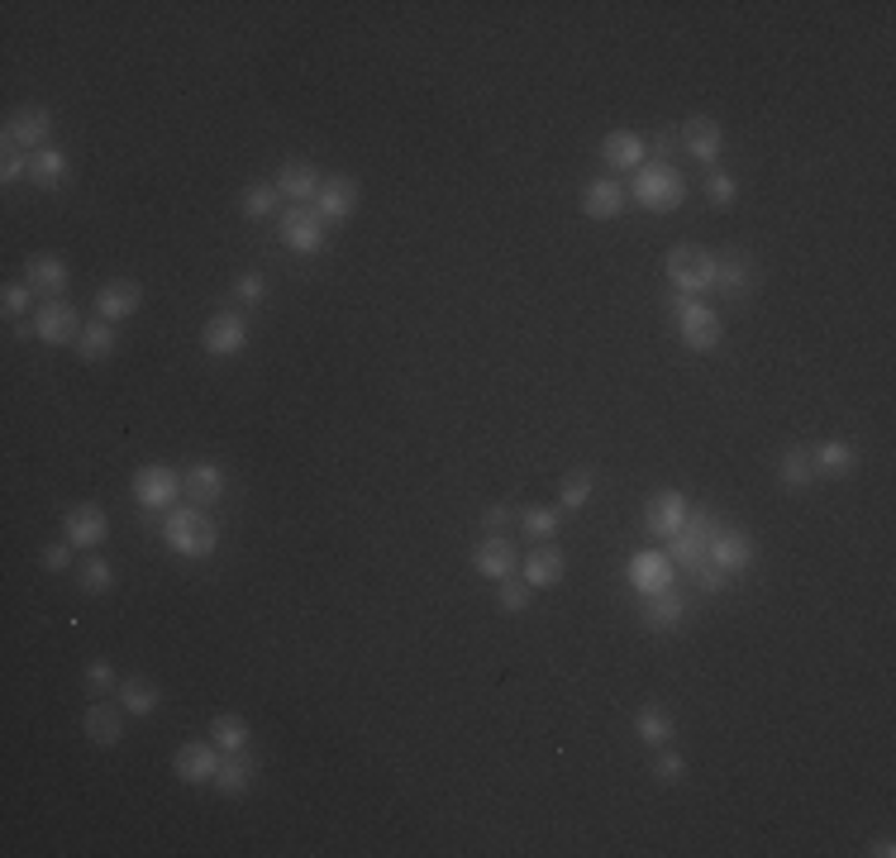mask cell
<instances>
[{
  "label": "cell",
  "instance_id": "1",
  "mask_svg": "<svg viewBox=\"0 0 896 858\" xmlns=\"http://www.w3.org/2000/svg\"><path fill=\"white\" fill-rule=\"evenodd\" d=\"M163 544L177 558H187V563H201V558H211L219 549V525L196 505H172L163 515Z\"/></svg>",
  "mask_w": 896,
  "mask_h": 858
},
{
  "label": "cell",
  "instance_id": "2",
  "mask_svg": "<svg viewBox=\"0 0 896 858\" xmlns=\"http://www.w3.org/2000/svg\"><path fill=\"white\" fill-rule=\"evenodd\" d=\"M630 201H640V211H648V215H672L686 201V177L668 163H644L640 172H634Z\"/></svg>",
  "mask_w": 896,
  "mask_h": 858
},
{
  "label": "cell",
  "instance_id": "3",
  "mask_svg": "<svg viewBox=\"0 0 896 858\" xmlns=\"http://www.w3.org/2000/svg\"><path fill=\"white\" fill-rule=\"evenodd\" d=\"M716 529H720V520H716V511H710V505H701V511L686 515V525L668 539L672 568H682V572L706 568V563H710V539H716Z\"/></svg>",
  "mask_w": 896,
  "mask_h": 858
},
{
  "label": "cell",
  "instance_id": "4",
  "mask_svg": "<svg viewBox=\"0 0 896 858\" xmlns=\"http://www.w3.org/2000/svg\"><path fill=\"white\" fill-rule=\"evenodd\" d=\"M668 282H672V291L678 296H706V291H716V253H706V249H696V243H678V249H668Z\"/></svg>",
  "mask_w": 896,
  "mask_h": 858
},
{
  "label": "cell",
  "instance_id": "5",
  "mask_svg": "<svg viewBox=\"0 0 896 858\" xmlns=\"http://www.w3.org/2000/svg\"><path fill=\"white\" fill-rule=\"evenodd\" d=\"M672 315H678V334H682V344L692 348V354H710V348H720L725 324L706 301H696V296H678V301H672Z\"/></svg>",
  "mask_w": 896,
  "mask_h": 858
},
{
  "label": "cell",
  "instance_id": "6",
  "mask_svg": "<svg viewBox=\"0 0 896 858\" xmlns=\"http://www.w3.org/2000/svg\"><path fill=\"white\" fill-rule=\"evenodd\" d=\"M282 243L296 253V258H315L324 249V219L315 215V205H287L282 211Z\"/></svg>",
  "mask_w": 896,
  "mask_h": 858
},
{
  "label": "cell",
  "instance_id": "7",
  "mask_svg": "<svg viewBox=\"0 0 896 858\" xmlns=\"http://www.w3.org/2000/svg\"><path fill=\"white\" fill-rule=\"evenodd\" d=\"M177 497H181V477L167 463H144L134 473V501L144 511H172Z\"/></svg>",
  "mask_w": 896,
  "mask_h": 858
},
{
  "label": "cell",
  "instance_id": "8",
  "mask_svg": "<svg viewBox=\"0 0 896 858\" xmlns=\"http://www.w3.org/2000/svg\"><path fill=\"white\" fill-rule=\"evenodd\" d=\"M48 139H53V115H48L44 106H24L5 120V143L10 148H20V153H29V158L38 148H48Z\"/></svg>",
  "mask_w": 896,
  "mask_h": 858
},
{
  "label": "cell",
  "instance_id": "9",
  "mask_svg": "<svg viewBox=\"0 0 896 858\" xmlns=\"http://www.w3.org/2000/svg\"><path fill=\"white\" fill-rule=\"evenodd\" d=\"M625 577H630V587L644 596H658V592H668L672 582H678V568H672V558L668 553H658V549H640L630 558V568H625Z\"/></svg>",
  "mask_w": 896,
  "mask_h": 858
},
{
  "label": "cell",
  "instance_id": "10",
  "mask_svg": "<svg viewBox=\"0 0 896 858\" xmlns=\"http://www.w3.org/2000/svg\"><path fill=\"white\" fill-rule=\"evenodd\" d=\"M243 344H249V320H243L239 310H215V315L205 320L201 348H205L211 358H234Z\"/></svg>",
  "mask_w": 896,
  "mask_h": 858
},
{
  "label": "cell",
  "instance_id": "11",
  "mask_svg": "<svg viewBox=\"0 0 896 858\" xmlns=\"http://www.w3.org/2000/svg\"><path fill=\"white\" fill-rule=\"evenodd\" d=\"M82 330H86V324H82V315H76L72 301H48L34 315V339L38 344H53V348L76 344V339H82Z\"/></svg>",
  "mask_w": 896,
  "mask_h": 858
},
{
  "label": "cell",
  "instance_id": "12",
  "mask_svg": "<svg viewBox=\"0 0 896 858\" xmlns=\"http://www.w3.org/2000/svg\"><path fill=\"white\" fill-rule=\"evenodd\" d=\"M686 515H692V505H686L682 491H658V497L644 505V529L654 539H672L686 525Z\"/></svg>",
  "mask_w": 896,
  "mask_h": 858
},
{
  "label": "cell",
  "instance_id": "13",
  "mask_svg": "<svg viewBox=\"0 0 896 858\" xmlns=\"http://www.w3.org/2000/svg\"><path fill=\"white\" fill-rule=\"evenodd\" d=\"M358 211V181L354 177H330L315 196V215L324 225H348Z\"/></svg>",
  "mask_w": 896,
  "mask_h": 858
},
{
  "label": "cell",
  "instance_id": "14",
  "mask_svg": "<svg viewBox=\"0 0 896 858\" xmlns=\"http://www.w3.org/2000/svg\"><path fill=\"white\" fill-rule=\"evenodd\" d=\"M521 568V553L505 535H487L482 544H473V572H482L487 582H501Z\"/></svg>",
  "mask_w": 896,
  "mask_h": 858
},
{
  "label": "cell",
  "instance_id": "15",
  "mask_svg": "<svg viewBox=\"0 0 896 858\" xmlns=\"http://www.w3.org/2000/svg\"><path fill=\"white\" fill-rule=\"evenodd\" d=\"M601 163H610L616 172H640L648 163V139L634 129H610L601 139Z\"/></svg>",
  "mask_w": 896,
  "mask_h": 858
},
{
  "label": "cell",
  "instance_id": "16",
  "mask_svg": "<svg viewBox=\"0 0 896 858\" xmlns=\"http://www.w3.org/2000/svg\"><path fill=\"white\" fill-rule=\"evenodd\" d=\"M219 759H225V753H219V744H215V739H211V744H205V739H201V744H181V749H177L172 768H177V777H181V783L201 787V783H215V773H219Z\"/></svg>",
  "mask_w": 896,
  "mask_h": 858
},
{
  "label": "cell",
  "instance_id": "17",
  "mask_svg": "<svg viewBox=\"0 0 896 858\" xmlns=\"http://www.w3.org/2000/svg\"><path fill=\"white\" fill-rule=\"evenodd\" d=\"M24 282L34 286V296H48V301H58V296L68 291V282H72L68 258H58V253H34L29 263H24Z\"/></svg>",
  "mask_w": 896,
  "mask_h": 858
},
{
  "label": "cell",
  "instance_id": "18",
  "mask_svg": "<svg viewBox=\"0 0 896 858\" xmlns=\"http://www.w3.org/2000/svg\"><path fill=\"white\" fill-rule=\"evenodd\" d=\"M225 487H229L225 467L211 463V458L191 463V467H187V477H181V497H187L191 505H215L219 497H225Z\"/></svg>",
  "mask_w": 896,
  "mask_h": 858
},
{
  "label": "cell",
  "instance_id": "19",
  "mask_svg": "<svg viewBox=\"0 0 896 858\" xmlns=\"http://www.w3.org/2000/svg\"><path fill=\"white\" fill-rule=\"evenodd\" d=\"M62 535H68V544H76V549H96V544H106V535H110V515L100 511V505H72L68 520H62Z\"/></svg>",
  "mask_w": 896,
  "mask_h": 858
},
{
  "label": "cell",
  "instance_id": "20",
  "mask_svg": "<svg viewBox=\"0 0 896 858\" xmlns=\"http://www.w3.org/2000/svg\"><path fill=\"white\" fill-rule=\"evenodd\" d=\"M272 187H277V196H282V201L306 205V201H315V196H320L324 181H320V172H315V167H310L306 158H291V163H282V167H277V181H272Z\"/></svg>",
  "mask_w": 896,
  "mask_h": 858
},
{
  "label": "cell",
  "instance_id": "21",
  "mask_svg": "<svg viewBox=\"0 0 896 858\" xmlns=\"http://www.w3.org/2000/svg\"><path fill=\"white\" fill-rule=\"evenodd\" d=\"M625 187L620 181H610V177H592L587 187H582V215L587 219H620L625 215Z\"/></svg>",
  "mask_w": 896,
  "mask_h": 858
},
{
  "label": "cell",
  "instance_id": "22",
  "mask_svg": "<svg viewBox=\"0 0 896 858\" xmlns=\"http://www.w3.org/2000/svg\"><path fill=\"white\" fill-rule=\"evenodd\" d=\"M753 286H758V267H753V258H744V253L716 258V291L725 296V301H744Z\"/></svg>",
  "mask_w": 896,
  "mask_h": 858
},
{
  "label": "cell",
  "instance_id": "23",
  "mask_svg": "<svg viewBox=\"0 0 896 858\" xmlns=\"http://www.w3.org/2000/svg\"><path fill=\"white\" fill-rule=\"evenodd\" d=\"M753 558H758V544H753L744 529H716V539H710V563L720 572H744Z\"/></svg>",
  "mask_w": 896,
  "mask_h": 858
},
{
  "label": "cell",
  "instance_id": "24",
  "mask_svg": "<svg viewBox=\"0 0 896 858\" xmlns=\"http://www.w3.org/2000/svg\"><path fill=\"white\" fill-rule=\"evenodd\" d=\"M139 306H144V286H139V282H106L96 291V315L110 320V324L129 320Z\"/></svg>",
  "mask_w": 896,
  "mask_h": 858
},
{
  "label": "cell",
  "instance_id": "25",
  "mask_svg": "<svg viewBox=\"0 0 896 858\" xmlns=\"http://www.w3.org/2000/svg\"><path fill=\"white\" fill-rule=\"evenodd\" d=\"M682 148L692 153L696 163H716V158H720V148H725L720 124L710 120V115H692V120L682 124Z\"/></svg>",
  "mask_w": 896,
  "mask_h": 858
},
{
  "label": "cell",
  "instance_id": "26",
  "mask_svg": "<svg viewBox=\"0 0 896 858\" xmlns=\"http://www.w3.org/2000/svg\"><path fill=\"white\" fill-rule=\"evenodd\" d=\"M253 777H258V759L249 749L225 753V759H219V773H215V791L219 797H243V791L253 787Z\"/></svg>",
  "mask_w": 896,
  "mask_h": 858
},
{
  "label": "cell",
  "instance_id": "27",
  "mask_svg": "<svg viewBox=\"0 0 896 858\" xmlns=\"http://www.w3.org/2000/svg\"><path fill=\"white\" fill-rule=\"evenodd\" d=\"M120 711H124V706H106V701H96V706L86 711V735H91V744H100V749H115V744H120V739H124Z\"/></svg>",
  "mask_w": 896,
  "mask_h": 858
},
{
  "label": "cell",
  "instance_id": "28",
  "mask_svg": "<svg viewBox=\"0 0 896 858\" xmlns=\"http://www.w3.org/2000/svg\"><path fill=\"white\" fill-rule=\"evenodd\" d=\"M68 172H72L68 153L53 148V143H48V148H38L34 158H29V181H34V187H44V191L62 187V181H68Z\"/></svg>",
  "mask_w": 896,
  "mask_h": 858
},
{
  "label": "cell",
  "instance_id": "29",
  "mask_svg": "<svg viewBox=\"0 0 896 858\" xmlns=\"http://www.w3.org/2000/svg\"><path fill=\"white\" fill-rule=\"evenodd\" d=\"M682 616H686V596L678 587H668V592H658V596H648V610H644V620L654 630H678L682 625Z\"/></svg>",
  "mask_w": 896,
  "mask_h": 858
},
{
  "label": "cell",
  "instance_id": "30",
  "mask_svg": "<svg viewBox=\"0 0 896 858\" xmlns=\"http://www.w3.org/2000/svg\"><path fill=\"white\" fill-rule=\"evenodd\" d=\"M634 735H640V744H648V749H664L668 739L678 735V725H672V715L664 706H644L634 715Z\"/></svg>",
  "mask_w": 896,
  "mask_h": 858
},
{
  "label": "cell",
  "instance_id": "31",
  "mask_svg": "<svg viewBox=\"0 0 896 858\" xmlns=\"http://www.w3.org/2000/svg\"><path fill=\"white\" fill-rule=\"evenodd\" d=\"M563 568H568V558L558 549H535L525 558V582L535 592H543V587H553V582H563Z\"/></svg>",
  "mask_w": 896,
  "mask_h": 858
},
{
  "label": "cell",
  "instance_id": "32",
  "mask_svg": "<svg viewBox=\"0 0 896 858\" xmlns=\"http://www.w3.org/2000/svg\"><path fill=\"white\" fill-rule=\"evenodd\" d=\"M120 706H124V715H153L163 706L158 682L153 678H124L120 682Z\"/></svg>",
  "mask_w": 896,
  "mask_h": 858
},
{
  "label": "cell",
  "instance_id": "33",
  "mask_svg": "<svg viewBox=\"0 0 896 858\" xmlns=\"http://www.w3.org/2000/svg\"><path fill=\"white\" fill-rule=\"evenodd\" d=\"M811 463H815V473H825V477H849L853 473V444L825 439L821 449H811Z\"/></svg>",
  "mask_w": 896,
  "mask_h": 858
},
{
  "label": "cell",
  "instance_id": "34",
  "mask_svg": "<svg viewBox=\"0 0 896 858\" xmlns=\"http://www.w3.org/2000/svg\"><path fill=\"white\" fill-rule=\"evenodd\" d=\"M115 324L110 320H91L86 330H82V339H76V354H82L86 362H100V358H110L115 354Z\"/></svg>",
  "mask_w": 896,
  "mask_h": 858
},
{
  "label": "cell",
  "instance_id": "35",
  "mask_svg": "<svg viewBox=\"0 0 896 858\" xmlns=\"http://www.w3.org/2000/svg\"><path fill=\"white\" fill-rule=\"evenodd\" d=\"M211 739L219 744V753H239V749H249V720H243V715H234V711L215 715V720H211Z\"/></svg>",
  "mask_w": 896,
  "mask_h": 858
},
{
  "label": "cell",
  "instance_id": "36",
  "mask_svg": "<svg viewBox=\"0 0 896 858\" xmlns=\"http://www.w3.org/2000/svg\"><path fill=\"white\" fill-rule=\"evenodd\" d=\"M592 491H596V477L587 467H577V473H568L563 487H558V505H563V511H582V505L592 501Z\"/></svg>",
  "mask_w": 896,
  "mask_h": 858
},
{
  "label": "cell",
  "instance_id": "37",
  "mask_svg": "<svg viewBox=\"0 0 896 858\" xmlns=\"http://www.w3.org/2000/svg\"><path fill=\"white\" fill-rule=\"evenodd\" d=\"M277 187L272 181H253V187H243V196H239V211L249 215V219H267L272 211H277Z\"/></svg>",
  "mask_w": 896,
  "mask_h": 858
},
{
  "label": "cell",
  "instance_id": "38",
  "mask_svg": "<svg viewBox=\"0 0 896 858\" xmlns=\"http://www.w3.org/2000/svg\"><path fill=\"white\" fill-rule=\"evenodd\" d=\"M777 477H782V487H811L815 482V463H811V449H787L782 453V473H777Z\"/></svg>",
  "mask_w": 896,
  "mask_h": 858
},
{
  "label": "cell",
  "instance_id": "39",
  "mask_svg": "<svg viewBox=\"0 0 896 858\" xmlns=\"http://www.w3.org/2000/svg\"><path fill=\"white\" fill-rule=\"evenodd\" d=\"M521 525H525L529 539H553L558 525H563V511H558V505H525Z\"/></svg>",
  "mask_w": 896,
  "mask_h": 858
},
{
  "label": "cell",
  "instance_id": "40",
  "mask_svg": "<svg viewBox=\"0 0 896 858\" xmlns=\"http://www.w3.org/2000/svg\"><path fill=\"white\" fill-rule=\"evenodd\" d=\"M115 587V568L106 563V558H86V568H82V592L86 596H106Z\"/></svg>",
  "mask_w": 896,
  "mask_h": 858
},
{
  "label": "cell",
  "instance_id": "41",
  "mask_svg": "<svg viewBox=\"0 0 896 858\" xmlns=\"http://www.w3.org/2000/svg\"><path fill=\"white\" fill-rule=\"evenodd\" d=\"M497 601H501V610H529L535 587H529V582H515V572H511V577L497 582Z\"/></svg>",
  "mask_w": 896,
  "mask_h": 858
},
{
  "label": "cell",
  "instance_id": "42",
  "mask_svg": "<svg viewBox=\"0 0 896 858\" xmlns=\"http://www.w3.org/2000/svg\"><path fill=\"white\" fill-rule=\"evenodd\" d=\"M706 196H710V205H716V211H730V205H734L739 187H734V177L725 172V167H716V172L706 177Z\"/></svg>",
  "mask_w": 896,
  "mask_h": 858
},
{
  "label": "cell",
  "instance_id": "43",
  "mask_svg": "<svg viewBox=\"0 0 896 858\" xmlns=\"http://www.w3.org/2000/svg\"><path fill=\"white\" fill-rule=\"evenodd\" d=\"M654 777H658L664 787L682 783V777H686V759H682V753H672V749H664V753L654 759Z\"/></svg>",
  "mask_w": 896,
  "mask_h": 858
},
{
  "label": "cell",
  "instance_id": "44",
  "mask_svg": "<svg viewBox=\"0 0 896 858\" xmlns=\"http://www.w3.org/2000/svg\"><path fill=\"white\" fill-rule=\"evenodd\" d=\"M234 296H239L243 306H258L267 296V282H263V272H239L234 277Z\"/></svg>",
  "mask_w": 896,
  "mask_h": 858
},
{
  "label": "cell",
  "instance_id": "45",
  "mask_svg": "<svg viewBox=\"0 0 896 858\" xmlns=\"http://www.w3.org/2000/svg\"><path fill=\"white\" fill-rule=\"evenodd\" d=\"M34 301V286L29 282H10L5 286V296H0V306H5V315H24Z\"/></svg>",
  "mask_w": 896,
  "mask_h": 858
},
{
  "label": "cell",
  "instance_id": "46",
  "mask_svg": "<svg viewBox=\"0 0 896 858\" xmlns=\"http://www.w3.org/2000/svg\"><path fill=\"white\" fill-rule=\"evenodd\" d=\"M24 172H29V153H20V148H10V143H5V158H0V181H5V187H15Z\"/></svg>",
  "mask_w": 896,
  "mask_h": 858
},
{
  "label": "cell",
  "instance_id": "47",
  "mask_svg": "<svg viewBox=\"0 0 896 858\" xmlns=\"http://www.w3.org/2000/svg\"><path fill=\"white\" fill-rule=\"evenodd\" d=\"M86 687H91V692H110V687H120V682H115L110 658H91L86 663Z\"/></svg>",
  "mask_w": 896,
  "mask_h": 858
},
{
  "label": "cell",
  "instance_id": "48",
  "mask_svg": "<svg viewBox=\"0 0 896 858\" xmlns=\"http://www.w3.org/2000/svg\"><path fill=\"white\" fill-rule=\"evenodd\" d=\"M72 549H76V544L62 539V544H48V549L38 553V558H44V568H48V572H68V568H72Z\"/></svg>",
  "mask_w": 896,
  "mask_h": 858
},
{
  "label": "cell",
  "instance_id": "49",
  "mask_svg": "<svg viewBox=\"0 0 896 858\" xmlns=\"http://www.w3.org/2000/svg\"><path fill=\"white\" fill-rule=\"evenodd\" d=\"M692 577H696V587H701V592H725V577H730V572H720L716 563H706V568H696Z\"/></svg>",
  "mask_w": 896,
  "mask_h": 858
},
{
  "label": "cell",
  "instance_id": "50",
  "mask_svg": "<svg viewBox=\"0 0 896 858\" xmlns=\"http://www.w3.org/2000/svg\"><path fill=\"white\" fill-rule=\"evenodd\" d=\"M505 525H511V511H505V505H491V511H487V529H491V535H501Z\"/></svg>",
  "mask_w": 896,
  "mask_h": 858
},
{
  "label": "cell",
  "instance_id": "51",
  "mask_svg": "<svg viewBox=\"0 0 896 858\" xmlns=\"http://www.w3.org/2000/svg\"><path fill=\"white\" fill-rule=\"evenodd\" d=\"M648 148L658 153V163H668V158H672V134H658L654 143H648Z\"/></svg>",
  "mask_w": 896,
  "mask_h": 858
},
{
  "label": "cell",
  "instance_id": "52",
  "mask_svg": "<svg viewBox=\"0 0 896 858\" xmlns=\"http://www.w3.org/2000/svg\"><path fill=\"white\" fill-rule=\"evenodd\" d=\"M868 854H873V858H892V854H896V844H892V839H877Z\"/></svg>",
  "mask_w": 896,
  "mask_h": 858
}]
</instances>
